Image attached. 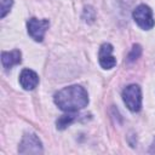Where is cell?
<instances>
[{"mask_svg":"<svg viewBox=\"0 0 155 155\" xmlns=\"http://www.w3.org/2000/svg\"><path fill=\"white\" fill-rule=\"evenodd\" d=\"M150 153H155V140L153 142V144H151V147H150V150H149Z\"/></svg>","mask_w":155,"mask_h":155,"instance_id":"13","label":"cell"},{"mask_svg":"<svg viewBox=\"0 0 155 155\" xmlns=\"http://www.w3.org/2000/svg\"><path fill=\"white\" fill-rule=\"evenodd\" d=\"M50 27V21L46 18L39 19L35 17H31L28 19L27 22V29H28V34L29 36L36 41V42H41L45 38V34L47 31Z\"/></svg>","mask_w":155,"mask_h":155,"instance_id":"5","label":"cell"},{"mask_svg":"<svg viewBox=\"0 0 155 155\" xmlns=\"http://www.w3.org/2000/svg\"><path fill=\"white\" fill-rule=\"evenodd\" d=\"M19 84L25 91H31L39 85V75L31 69H23L19 74Z\"/></svg>","mask_w":155,"mask_h":155,"instance_id":"7","label":"cell"},{"mask_svg":"<svg viewBox=\"0 0 155 155\" xmlns=\"http://www.w3.org/2000/svg\"><path fill=\"white\" fill-rule=\"evenodd\" d=\"M132 17L134 19V22L137 23V25L144 30H149L154 27L155 22H154V17H153V11L151 8L145 5H138L133 12H132Z\"/></svg>","mask_w":155,"mask_h":155,"instance_id":"3","label":"cell"},{"mask_svg":"<svg viewBox=\"0 0 155 155\" xmlns=\"http://www.w3.org/2000/svg\"><path fill=\"white\" fill-rule=\"evenodd\" d=\"M75 120H76V116L73 115V114H67V115L59 116V117L57 119V121H56L57 130H64V128H67V127L70 126Z\"/></svg>","mask_w":155,"mask_h":155,"instance_id":"9","label":"cell"},{"mask_svg":"<svg viewBox=\"0 0 155 155\" xmlns=\"http://www.w3.org/2000/svg\"><path fill=\"white\" fill-rule=\"evenodd\" d=\"M19 154H42L44 148L42 143L35 133L27 132L24 133L19 145H18Z\"/></svg>","mask_w":155,"mask_h":155,"instance_id":"4","label":"cell"},{"mask_svg":"<svg viewBox=\"0 0 155 155\" xmlns=\"http://www.w3.org/2000/svg\"><path fill=\"white\" fill-rule=\"evenodd\" d=\"M54 104L63 111L75 113L88 104L87 91L80 85H70L57 91L53 96Z\"/></svg>","mask_w":155,"mask_h":155,"instance_id":"1","label":"cell"},{"mask_svg":"<svg viewBox=\"0 0 155 155\" xmlns=\"http://www.w3.org/2000/svg\"><path fill=\"white\" fill-rule=\"evenodd\" d=\"M84 19L86 21V22H93L94 21V17H96V12H94V10L91 7V6H87V7H85V10H84Z\"/></svg>","mask_w":155,"mask_h":155,"instance_id":"12","label":"cell"},{"mask_svg":"<svg viewBox=\"0 0 155 155\" xmlns=\"http://www.w3.org/2000/svg\"><path fill=\"white\" fill-rule=\"evenodd\" d=\"M122 99L126 107L132 111L137 113L142 108V90L138 85L132 84L124 88L122 91Z\"/></svg>","mask_w":155,"mask_h":155,"instance_id":"2","label":"cell"},{"mask_svg":"<svg viewBox=\"0 0 155 155\" xmlns=\"http://www.w3.org/2000/svg\"><path fill=\"white\" fill-rule=\"evenodd\" d=\"M13 5V0H0V17L5 18V16L11 11V7Z\"/></svg>","mask_w":155,"mask_h":155,"instance_id":"11","label":"cell"},{"mask_svg":"<svg viewBox=\"0 0 155 155\" xmlns=\"http://www.w3.org/2000/svg\"><path fill=\"white\" fill-rule=\"evenodd\" d=\"M98 62L99 65L105 69H113L116 65V58L113 54V45L109 42H104L101 45L99 51H98Z\"/></svg>","mask_w":155,"mask_h":155,"instance_id":"6","label":"cell"},{"mask_svg":"<svg viewBox=\"0 0 155 155\" xmlns=\"http://www.w3.org/2000/svg\"><path fill=\"white\" fill-rule=\"evenodd\" d=\"M140 54H142V46L138 45V44L133 45L131 51H130V53H128V56H127V61L128 62H134L136 59H138L140 57Z\"/></svg>","mask_w":155,"mask_h":155,"instance_id":"10","label":"cell"},{"mask_svg":"<svg viewBox=\"0 0 155 155\" xmlns=\"http://www.w3.org/2000/svg\"><path fill=\"white\" fill-rule=\"evenodd\" d=\"M22 62V53L19 50H12V51H2L1 52V63L2 67L8 70L12 67L19 64Z\"/></svg>","mask_w":155,"mask_h":155,"instance_id":"8","label":"cell"}]
</instances>
